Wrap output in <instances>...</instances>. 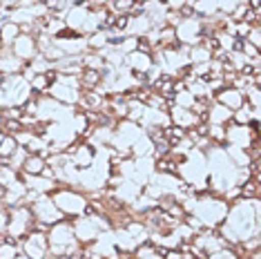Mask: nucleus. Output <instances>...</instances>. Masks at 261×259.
Segmentation results:
<instances>
[{
    "instance_id": "1",
    "label": "nucleus",
    "mask_w": 261,
    "mask_h": 259,
    "mask_svg": "<svg viewBox=\"0 0 261 259\" xmlns=\"http://www.w3.org/2000/svg\"><path fill=\"white\" fill-rule=\"evenodd\" d=\"M261 230V203L259 199H237L230 203L223 223L217 228L225 244H239L259 235Z\"/></svg>"
},
{
    "instance_id": "2",
    "label": "nucleus",
    "mask_w": 261,
    "mask_h": 259,
    "mask_svg": "<svg viewBox=\"0 0 261 259\" xmlns=\"http://www.w3.org/2000/svg\"><path fill=\"white\" fill-rule=\"evenodd\" d=\"M228 208H230L228 201H223L219 194L207 190V192L194 197V205H192V213L190 215L197 217L203 228H212V230H215V228H219L223 223L225 215H228Z\"/></svg>"
},
{
    "instance_id": "3",
    "label": "nucleus",
    "mask_w": 261,
    "mask_h": 259,
    "mask_svg": "<svg viewBox=\"0 0 261 259\" xmlns=\"http://www.w3.org/2000/svg\"><path fill=\"white\" fill-rule=\"evenodd\" d=\"M49 197L58 208V213L63 215V219H69V221L76 219V217H83L87 210V205H90L87 194L81 192L79 188H72V186H58Z\"/></svg>"
},
{
    "instance_id": "4",
    "label": "nucleus",
    "mask_w": 261,
    "mask_h": 259,
    "mask_svg": "<svg viewBox=\"0 0 261 259\" xmlns=\"http://www.w3.org/2000/svg\"><path fill=\"white\" fill-rule=\"evenodd\" d=\"M47 244H49V255H54V257H67L72 252L81 250L69 219H63L54 223V226H49V230H47Z\"/></svg>"
},
{
    "instance_id": "5",
    "label": "nucleus",
    "mask_w": 261,
    "mask_h": 259,
    "mask_svg": "<svg viewBox=\"0 0 261 259\" xmlns=\"http://www.w3.org/2000/svg\"><path fill=\"white\" fill-rule=\"evenodd\" d=\"M34 223H36V219H34L29 205H22V203L20 205H14V208H9L7 232H5V235H9V237L22 241L29 232L34 230Z\"/></svg>"
},
{
    "instance_id": "6",
    "label": "nucleus",
    "mask_w": 261,
    "mask_h": 259,
    "mask_svg": "<svg viewBox=\"0 0 261 259\" xmlns=\"http://www.w3.org/2000/svg\"><path fill=\"white\" fill-rule=\"evenodd\" d=\"M141 134H143V127H141L139 123H132L127 119L116 121L114 134H112V141H110V148H114V150H129V148H132V143L141 137Z\"/></svg>"
},
{
    "instance_id": "7",
    "label": "nucleus",
    "mask_w": 261,
    "mask_h": 259,
    "mask_svg": "<svg viewBox=\"0 0 261 259\" xmlns=\"http://www.w3.org/2000/svg\"><path fill=\"white\" fill-rule=\"evenodd\" d=\"M29 210H32L34 219L45 223V226H54V223L63 221V215L58 213V208L54 205L49 194H40L34 203H29Z\"/></svg>"
},
{
    "instance_id": "8",
    "label": "nucleus",
    "mask_w": 261,
    "mask_h": 259,
    "mask_svg": "<svg viewBox=\"0 0 261 259\" xmlns=\"http://www.w3.org/2000/svg\"><path fill=\"white\" fill-rule=\"evenodd\" d=\"M20 252L27 259H47L49 257V244H47V232L32 230L20 241Z\"/></svg>"
},
{
    "instance_id": "9",
    "label": "nucleus",
    "mask_w": 261,
    "mask_h": 259,
    "mask_svg": "<svg viewBox=\"0 0 261 259\" xmlns=\"http://www.w3.org/2000/svg\"><path fill=\"white\" fill-rule=\"evenodd\" d=\"M174 32H176V40L181 45H188V47L197 45L201 36H203V18H197V16L194 18H183L174 27Z\"/></svg>"
},
{
    "instance_id": "10",
    "label": "nucleus",
    "mask_w": 261,
    "mask_h": 259,
    "mask_svg": "<svg viewBox=\"0 0 261 259\" xmlns=\"http://www.w3.org/2000/svg\"><path fill=\"white\" fill-rule=\"evenodd\" d=\"M252 141H259V132H250L246 125H225V145H237L246 150Z\"/></svg>"
},
{
    "instance_id": "11",
    "label": "nucleus",
    "mask_w": 261,
    "mask_h": 259,
    "mask_svg": "<svg viewBox=\"0 0 261 259\" xmlns=\"http://www.w3.org/2000/svg\"><path fill=\"white\" fill-rule=\"evenodd\" d=\"M9 51H11V54H14L16 58H20L22 63H29L34 56L38 54L36 36H32V34H20V36L9 45Z\"/></svg>"
},
{
    "instance_id": "12",
    "label": "nucleus",
    "mask_w": 261,
    "mask_h": 259,
    "mask_svg": "<svg viewBox=\"0 0 261 259\" xmlns=\"http://www.w3.org/2000/svg\"><path fill=\"white\" fill-rule=\"evenodd\" d=\"M47 96H51L54 101L63 103V105H72V108H76V105H79V98H81V90H74V87H69V85L61 83V81H56V83L49 85Z\"/></svg>"
},
{
    "instance_id": "13",
    "label": "nucleus",
    "mask_w": 261,
    "mask_h": 259,
    "mask_svg": "<svg viewBox=\"0 0 261 259\" xmlns=\"http://www.w3.org/2000/svg\"><path fill=\"white\" fill-rule=\"evenodd\" d=\"M112 194H114V199H118L121 203L125 205H132L136 199L143 194V186L136 184V181H129V179H123L121 184H118L114 190H110Z\"/></svg>"
},
{
    "instance_id": "14",
    "label": "nucleus",
    "mask_w": 261,
    "mask_h": 259,
    "mask_svg": "<svg viewBox=\"0 0 261 259\" xmlns=\"http://www.w3.org/2000/svg\"><path fill=\"white\" fill-rule=\"evenodd\" d=\"M168 116H170V123H172V125L183 127V130H190V127H194V125H199V123H201L199 116L194 114L192 110L176 108V105H172V108H170Z\"/></svg>"
},
{
    "instance_id": "15",
    "label": "nucleus",
    "mask_w": 261,
    "mask_h": 259,
    "mask_svg": "<svg viewBox=\"0 0 261 259\" xmlns=\"http://www.w3.org/2000/svg\"><path fill=\"white\" fill-rule=\"evenodd\" d=\"M54 45L58 49H63L65 56H83L87 51V40L83 34L74 38H54Z\"/></svg>"
},
{
    "instance_id": "16",
    "label": "nucleus",
    "mask_w": 261,
    "mask_h": 259,
    "mask_svg": "<svg viewBox=\"0 0 261 259\" xmlns=\"http://www.w3.org/2000/svg\"><path fill=\"white\" fill-rule=\"evenodd\" d=\"M205 123H210V125H230V123H232V110H228L225 105L212 101L210 108H207V114H205Z\"/></svg>"
},
{
    "instance_id": "17",
    "label": "nucleus",
    "mask_w": 261,
    "mask_h": 259,
    "mask_svg": "<svg viewBox=\"0 0 261 259\" xmlns=\"http://www.w3.org/2000/svg\"><path fill=\"white\" fill-rule=\"evenodd\" d=\"M215 101L217 103H221V105H225L228 110H239L243 103H246V98H243V92L241 90H237V87H223L219 94H215Z\"/></svg>"
},
{
    "instance_id": "18",
    "label": "nucleus",
    "mask_w": 261,
    "mask_h": 259,
    "mask_svg": "<svg viewBox=\"0 0 261 259\" xmlns=\"http://www.w3.org/2000/svg\"><path fill=\"white\" fill-rule=\"evenodd\" d=\"M152 65H154L152 54H143V51H132V54H127L125 58H123V67H127L129 72L145 74Z\"/></svg>"
},
{
    "instance_id": "19",
    "label": "nucleus",
    "mask_w": 261,
    "mask_h": 259,
    "mask_svg": "<svg viewBox=\"0 0 261 259\" xmlns=\"http://www.w3.org/2000/svg\"><path fill=\"white\" fill-rule=\"evenodd\" d=\"M22 67H25V63H22L20 58H16L14 54H11L9 47H5V49L0 51V74L14 76V74H20Z\"/></svg>"
},
{
    "instance_id": "20",
    "label": "nucleus",
    "mask_w": 261,
    "mask_h": 259,
    "mask_svg": "<svg viewBox=\"0 0 261 259\" xmlns=\"http://www.w3.org/2000/svg\"><path fill=\"white\" fill-rule=\"evenodd\" d=\"M79 83H81V92H94L103 83V76L96 69H83L79 74Z\"/></svg>"
},
{
    "instance_id": "21",
    "label": "nucleus",
    "mask_w": 261,
    "mask_h": 259,
    "mask_svg": "<svg viewBox=\"0 0 261 259\" xmlns=\"http://www.w3.org/2000/svg\"><path fill=\"white\" fill-rule=\"evenodd\" d=\"M192 11L197 18H212L219 14L217 0H194L192 3Z\"/></svg>"
},
{
    "instance_id": "22",
    "label": "nucleus",
    "mask_w": 261,
    "mask_h": 259,
    "mask_svg": "<svg viewBox=\"0 0 261 259\" xmlns=\"http://www.w3.org/2000/svg\"><path fill=\"white\" fill-rule=\"evenodd\" d=\"M125 230L132 235V239L136 241V246H139V244H145V241L150 239V230H147V226H145L143 221H139V219H132V221H129L127 226H125Z\"/></svg>"
},
{
    "instance_id": "23",
    "label": "nucleus",
    "mask_w": 261,
    "mask_h": 259,
    "mask_svg": "<svg viewBox=\"0 0 261 259\" xmlns=\"http://www.w3.org/2000/svg\"><path fill=\"white\" fill-rule=\"evenodd\" d=\"M45 159L43 157H38V154H27L25 159V163H22V168L18 170V172H25L29 176H38L40 172H43V168H45Z\"/></svg>"
},
{
    "instance_id": "24",
    "label": "nucleus",
    "mask_w": 261,
    "mask_h": 259,
    "mask_svg": "<svg viewBox=\"0 0 261 259\" xmlns=\"http://www.w3.org/2000/svg\"><path fill=\"white\" fill-rule=\"evenodd\" d=\"M212 58V51L207 49V47H203L201 43L188 47V63L190 65H197V63H207Z\"/></svg>"
},
{
    "instance_id": "25",
    "label": "nucleus",
    "mask_w": 261,
    "mask_h": 259,
    "mask_svg": "<svg viewBox=\"0 0 261 259\" xmlns=\"http://www.w3.org/2000/svg\"><path fill=\"white\" fill-rule=\"evenodd\" d=\"M85 40H87V51H103L105 47H108V34H105L103 29H96V32L87 34Z\"/></svg>"
},
{
    "instance_id": "26",
    "label": "nucleus",
    "mask_w": 261,
    "mask_h": 259,
    "mask_svg": "<svg viewBox=\"0 0 261 259\" xmlns=\"http://www.w3.org/2000/svg\"><path fill=\"white\" fill-rule=\"evenodd\" d=\"M81 65H83V69H96V72H100L105 67V58L100 51H85L81 56Z\"/></svg>"
},
{
    "instance_id": "27",
    "label": "nucleus",
    "mask_w": 261,
    "mask_h": 259,
    "mask_svg": "<svg viewBox=\"0 0 261 259\" xmlns=\"http://www.w3.org/2000/svg\"><path fill=\"white\" fill-rule=\"evenodd\" d=\"M129 150H132V159H136V157H150L154 152V143L145 137V134H141V137L132 143V148H129Z\"/></svg>"
},
{
    "instance_id": "28",
    "label": "nucleus",
    "mask_w": 261,
    "mask_h": 259,
    "mask_svg": "<svg viewBox=\"0 0 261 259\" xmlns=\"http://www.w3.org/2000/svg\"><path fill=\"white\" fill-rule=\"evenodd\" d=\"M252 116H259V110H254L248 103H243L239 110L232 112V123H234V125H248Z\"/></svg>"
},
{
    "instance_id": "29",
    "label": "nucleus",
    "mask_w": 261,
    "mask_h": 259,
    "mask_svg": "<svg viewBox=\"0 0 261 259\" xmlns=\"http://www.w3.org/2000/svg\"><path fill=\"white\" fill-rule=\"evenodd\" d=\"M18 36H20V27L16 25V22H11V20H5L3 27H0V40H3V45L9 47Z\"/></svg>"
},
{
    "instance_id": "30",
    "label": "nucleus",
    "mask_w": 261,
    "mask_h": 259,
    "mask_svg": "<svg viewBox=\"0 0 261 259\" xmlns=\"http://www.w3.org/2000/svg\"><path fill=\"white\" fill-rule=\"evenodd\" d=\"M154 29H156V27H154ZM156 34H159V49H165V47H172V45L179 43V40H176L174 27H170V25H161L156 29Z\"/></svg>"
},
{
    "instance_id": "31",
    "label": "nucleus",
    "mask_w": 261,
    "mask_h": 259,
    "mask_svg": "<svg viewBox=\"0 0 261 259\" xmlns=\"http://www.w3.org/2000/svg\"><path fill=\"white\" fill-rule=\"evenodd\" d=\"M223 150H225V154L230 157V161H232L237 168H246L248 163H250V159H248V154H246V150L243 148H237V145H223Z\"/></svg>"
},
{
    "instance_id": "32",
    "label": "nucleus",
    "mask_w": 261,
    "mask_h": 259,
    "mask_svg": "<svg viewBox=\"0 0 261 259\" xmlns=\"http://www.w3.org/2000/svg\"><path fill=\"white\" fill-rule=\"evenodd\" d=\"M241 199H261V179H248L243 186H239Z\"/></svg>"
},
{
    "instance_id": "33",
    "label": "nucleus",
    "mask_w": 261,
    "mask_h": 259,
    "mask_svg": "<svg viewBox=\"0 0 261 259\" xmlns=\"http://www.w3.org/2000/svg\"><path fill=\"white\" fill-rule=\"evenodd\" d=\"M136 5V0H105V9L112 11V14H127L132 11V7Z\"/></svg>"
},
{
    "instance_id": "34",
    "label": "nucleus",
    "mask_w": 261,
    "mask_h": 259,
    "mask_svg": "<svg viewBox=\"0 0 261 259\" xmlns=\"http://www.w3.org/2000/svg\"><path fill=\"white\" fill-rule=\"evenodd\" d=\"M18 148L20 145L16 143V139L11 137V134H3V139H0V159H3V161H9V157Z\"/></svg>"
},
{
    "instance_id": "35",
    "label": "nucleus",
    "mask_w": 261,
    "mask_h": 259,
    "mask_svg": "<svg viewBox=\"0 0 261 259\" xmlns=\"http://www.w3.org/2000/svg\"><path fill=\"white\" fill-rule=\"evenodd\" d=\"M25 65H27L29 69H32L34 74H47V72H49V69H54V65H51L49 61H47V58H45L43 54H36V56L32 58V61L25 63Z\"/></svg>"
},
{
    "instance_id": "36",
    "label": "nucleus",
    "mask_w": 261,
    "mask_h": 259,
    "mask_svg": "<svg viewBox=\"0 0 261 259\" xmlns=\"http://www.w3.org/2000/svg\"><path fill=\"white\" fill-rule=\"evenodd\" d=\"M207 139L212 145H225V125H210L207 123Z\"/></svg>"
},
{
    "instance_id": "37",
    "label": "nucleus",
    "mask_w": 261,
    "mask_h": 259,
    "mask_svg": "<svg viewBox=\"0 0 261 259\" xmlns=\"http://www.w3.org/2000/svg\"><path fill=\"white\" fill-rule=\"evenodd\" d=\"M172 101H174V105L176 108H186V110H192V105H194V101L197 98L192 96L188 90H183V92H176L174 96H172Z\"/></svg>"
},
{
    "instance_id": "38",
    "label": "nucleus",
    "mask_w": 261,
    "mask_h": 259,
    "mask_svg": "<svg viewBox=\"0 0 261 259\" xmlns=\"http://www.w3.org/2000/svg\"><path fill=\"white\" fill-rule=\"evenodd\" d=\"M25 159H27V150H25V148H18V150L14 152V154L9 157L7 166H9V168H14L16 172H18V170L22 168V163H25Z\"/></svg>"
},
{
    "instance_id": "39",
    "label": "nucleus",
    "mask_w": 261,
    "mask_h": 259,
    "mask_svg": "<svg viewBox=\"0 0 261 259\" xmlns=\"http://www.w3.org/2000/svg\"><path fill=\"white\" fill-rule=\"evenodd\" d=\"M43 56H45V58H47V61H49L51 65H56V63H61L63 58H67V56L63 54V49H58V47H56L54 43H51V45H49V47H47V49L43 51Z\"/></svg>"
},
{
    "instance_id": "40",
    "label": "nucleus",
    "mask_w": 261,
    "mask_h": 259,
    "mask_svg": "<svg viewBox=\"0 0 261 259\" xmlns=\"http://www.w3.org/2000/svg\"><path fill=\"white\" fill-rule=\"evenodd\" d=\"M136 45H139V38L136 36H125L123 38V43L118 45V51H121L123 56H127V54H132V51H136Z\"/></svg>"
},
{
    "instance_id": "41",
    "label": "nucleus",
    "mask_w": 261,
    "mask_h": 259,
    "mask_svg": "<svg viewBox=\"0 0 261 259\" xmlns=\"http://www.w3.org/2000/svg\"><path fill=\"white\" fill-rule=\"evenodd\" d=\"M0 130H3V134H18L20 130H22V123L20 121H14V119H5V123L0 125Z\"/></svg>"
},
{
    "instance_id": "42",
    "label": "nucleus",
    "mask_w": 261,
    "mask_h": 259,
    "mask_svg": "<svg viewBox=\"0 0 261 259\" xmlns=\"http://www.w3.org/2000/svg\"><path fill=\"white\" fill-rule=\"evenodd\" d=\"M243 40H248L250 45H254L257 49H261V25H254L250 32H248V36L243 38Z\"/></svg>"
},
{
    "instance_id": "43",
    "label": "nucleus",
    "mask_w": 261,
    "mask_h": 259,
    "mask_svg": "<svg viewBox=\"0 0 261 259\" xmlns=\"http://www.w3.org/2000/svg\"><path fill=\"white\" fill-rule=\"evenodd\" d=\"M250 29H252V25H248V22L241 20V22H234V32L232 34H234V38H241L243 40V38L248 36V32H250Z\"/></svg>"
},
{
    "instance_id": "44",
    "label": "nucleus",
    "mask_w": 261,
    "mask_h": 259,
    "mask_svg": "<svg viewBox=\"0 0 261 259\" xmlns=\"http://www.w3.org/2000/svg\"><path fill=\"white\" fill-rule=\"evenodd\" d=\"M207 259H239V257H237V255H234V252H232V250H230V248H228V246H225V248H221V250H217V252H212V255H210V257H207Z\"/></svg>"
},
{
    "instance_id": "45",
    "label": "nucleus",
    "mask_w": 261,
    "mask_h": 259,
    "mask_svg": "<svg viewBox=\"0 0 261 259\" xmlns=\"http://www.w3.org/2000/svg\"><path fill=\"white\" fill-rule=\"evenodd\" d=\"M7 219H9V210L0 208V235L7 232Z\"/></svg>"
},
{
    "instance_id": "46",
    "label": "nucleus",
    "mask_w": 261,
    "mask_h": 259,
    "mask_svg": "<svg viewBox=\"0 0 261 259\" xmlns=\"http://www.w3.org/2000/svg\"><path fill=\"white\" fill-rule=\"evenodd\" d=\"M183 5H188V0H165V9H174V11H179Z\"/></svg>"
},
{
    "instance_id": "47",
    "label": "nucleus",
    "mask_w": 261,
    "mask_h": 259,
    "mask_svg": "<svg viewBox=\"0 0 261 259\" xmlns=\"http://www.w3.org/2000/svg\"><path fill=\"white\" fill-rule=\"evenodd\" d=\"M118 259H136V257H134V252H121Z\"/></svg>"
},
{
    "instance_id": "48",
    "label": "nucleus",
    "mask_w": 261,
    "mask_h": 259,
    "mask_svg": "<svg viewBox=\"0 0 261 259\" xmlns=\"http://www.w3.org/2000/svg\"><path fill=\"white\" fill-rule=\"evenodd\" d=\"M83 0H65V5H69V7H72V5H81Z\"/></svg>"
},
{
    "instance_id": "49",
    "label": "nucleus",
    "mask_w": 261,
    "mask_h": 259,
    "mask_svg": "<svg viewBox=\"0 0 261 259\" xmlns=\"http://www.w3.org/2000/svg\"><path fill=\"white\" fill-rule=\"evenodd\" d=\"M5 192H7V188H5L3 184H0V201H3V197H5Z\"/></svg>"
},
{
    "instance_id": "50",
    "label": "nucleus",
    "mask_w": 261,
    "mask_h": 259,
    "mask_svg": "<svg viewBox=\"0 0 261 259\" xmlns=\"http://www.w3.org/2000/svg\"><path fill=\"white\" fill-rule=\"evenodd\" d=\"M5 49V45H3V40H0V51H3Z\"/></svg>"
},
{
    "instance_id": "51",
    "label": "nucleus",
    "mask_w": 261,
    "mask_h": 259,
    "mask_svg": "<svg viewBox=\"0 0 261 259\" xmlns=\"http://www.w3.org/2000/svg\"><path fill=\"white\" fill-rule=\"evenodd\" d=\"M0 139H3V130H0Z\"/></svg>"
},
{
    "instance_id": "52",
    "label": "nucleus",
    "mask_w": 261,
    "mask_h": 259,
    "mask_svg": "<svg viewBox=\"0 0 261 259\" xmlns=\"http://www.w3.org/2000/svg\"><path fill=\"white\" fill-rule=\"evenodd\" d=\"M0 241H3V235H0Z\"/></svg>"
}]
</instances>
